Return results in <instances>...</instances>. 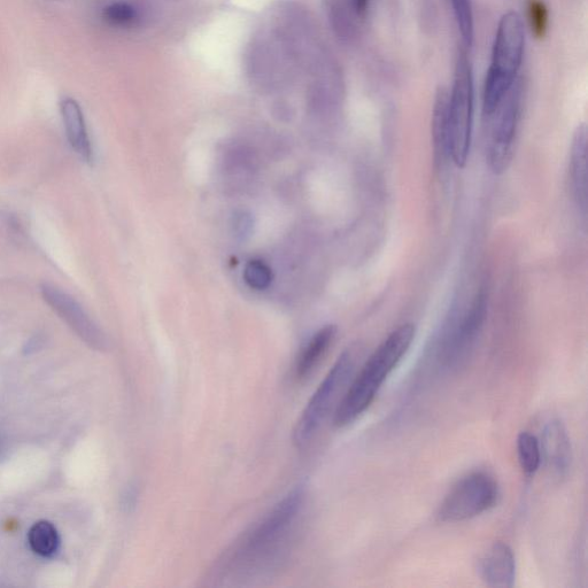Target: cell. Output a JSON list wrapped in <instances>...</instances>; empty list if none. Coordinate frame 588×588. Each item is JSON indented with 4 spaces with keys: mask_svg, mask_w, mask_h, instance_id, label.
I'll return each mask as SVG.
<instances>
[{
    "mask_svg": "<svg viewBox=\"0 0 588 588\" xmlns=\"http://www.w3.org/2000/svg\"><path fill=\"white\" fill-rule=\"evenodd\" d=\"M305 500L304 486L286 495L272 512L224 554L216 572L239 580L273 574L288 556Z\"/></svg>",
    "mask_w": 588,
    "mask_h": 588,
    "instance_id": "cell-1",
    "label": "cell"
},
{
    "mask_svg": "<svg viewBox=\"0 0 588 588\" xmlns=\"http://www.w3.org/2000/svg\"><path fill=\"white\" fill-rule=\"evenodd\" d=\"M525 49V32L522 18L508 12L501 18L495 34L491 64L487 71L483 110L490 116L516 84Z\"/></svg>",
    "mask_w": 588,
    "mask_h": 588,
    "instance_id": "cell-3",
    "label": "cell"
},
{
    "mask_svg": "<svg viewBox=\"0 0 588 588\" xmlns=\"http://www.w3.org/2000/svg\"><path fill=\"white\" fill-rule=\"evenodd\" d=\"M3 450V444H2V440H0V453H2Z\"/></svg>",
    "mask_w": 588,
    "mask_h": 588,
    "instance_id": "cell-22",
    "label": "cell"
},
{
    "mask_svg": "<svg viewBox=\"0 0 588 588\" xmlns=\"http://www.w3.org/2000/svg\"><path fill=\"white\" fill-rule=\"evenodd\" d=\"M570 183L572 195L584 212L587 210V129L579 126L572 139L570 154Z\"/></svg>",
    "mask_w": 588,
    "mask_h": 588,
    "instance_id": "cell-11",
    "label": "cell"
},
{
    "mask_svg": "<svg viewBox=\"0 0 588 588\" xmlns=\"http://www.w3.org/2000/svg\"><path fill=\"white\" fill-rule=\"evenodd\" d=\"M522 108V90L515 84L495 111L487 116L490 121L487 160L494 174L505 173L514 156L518 125Z\"/></svg>",
    "mask_w": 588,
    "mask_h": 588,
    "instance_id": "cell-7",
    "label": "cell"
},
{
    "mask_svg": "<svg viewBox=\"0 0 588 588\" xmlns=\"http://www.w3.org/2000/svg\"><path fill=\"white\" fill-rule=\"evenodd\" d=\"M517 458L523 473L535 475L543 462L541 458L540 441L530 432H521L517 437Z\"/></svg>",
    "mask_w": 588,
    "mask_h": 588,
    "instance_id": "cell-16",
    "label": "cell"
},
{
    "mask_svg": "<svg viewBox=\"0 0 588 588\" xmlns=\"http://www.w3.org/2000/svg\"><path fill=\"white\" fill-rule=\"evenodd\" d=\"M42 296L61 319L65 320L77 334L94 345H103L104 339L83 307L69 294L51 284L42 285Z\"/></svg>",
    "mask_w": 588,
    "mask_h": 588,
    "instance_id": "cell-8",
    "label": "cell"
},
{
    "mask_svg": "<svg viewBox=\"0 0 588 588\" xmlns=\"http://www.w3.org/2000/svg\"><path fill=\"white\" fill-rule=\"evenodd\" d=\"M244 280L254 290H266L273 282V272L266 262L254 259L246 263Z\"/></svg>",
    "mask_w": 588,
    "mask_h": 588,
    "instance_id": "cell-18",
    "label": "cell"
},
{
    "mask_svg": "<svg viewBox=\"0 0 588 588\" xmlns=\"http://www.w3.org/2000/svg\"><path fill=\"white\" fill-rule=\"evenodd\" d=\"M336 335V326H326L317 331L309 340L296 363V376L298 379H306L312 375L315 368L320 365L324 355L329 351L332 343H334Z\"/></svg>",
    "mask_w": 588,
    "mask_h": 588,
    "instance_id": "cell-13",
    "label": "cell"
},
{
    "mask_svg": "<svg viewBox=\"0 0 588 588\" xmlns=\"http://www.w3.org/2000/svg\"><path fill=\"white\" fill-rule=\"evenodd\" d=\"M234 229L237 236L244 238L245 236L249 235L252 229V221L250 216L246 215L244 212L236 215Z\"/></svg>",
    "mask_w": 588,
    "mask_h": 588,
    "instance_id": "cell-21",
    "label": "cell"
},
{
    "mask_svg": "<svg viewBox=\"0 0 588 588\" xmlns=\"http://www.w3.org/2000/svg\"><path fill=\"white\" fill-rule=\"evenodd\" d=\"M451 3L463 44L470 46L474 40V15L470 0H451Z\"/></svg>",
    "mask_w": 588,
    "mask_h": 588,
    "instance_id": "cell-17",
    "label": "cell"
},
{
    "mask_svg": "<svg viewBox=\"0 0 588 588\" xmlns=\"http://www.w3.org/2000/svg\"><path fill=\"white\" fill-rule=\"evenodd\" d=\"M448 102H450V92L445 88H440L437 92L435 105L432 113V143L435 151L437 164H444L447 158H450L448 151Z\"/></svg>",
    "mask_w": 588,
    "mask_h": 588,
    "instance_id": "cell-14",
    "label": "cell"
},
{
    "mask_svg": "<svg viewBox=\"0 0 588 588\" xmlns=\"http://www.w3.org/2000/svg\"><path fill=\"white\" fill-rule=\"evenodd\" d=\"M478 575L487 586L510 588L515 584L516 560L507 544H493L478 561Z\"/></svg>",
    "mask_w": 588,
    "mask_h": 588,
    "instance_id": "cell-10",
    "label": "cell"
},
{
    "mask_svg": "<svg viewBox=\"0 0 588 588\" xmlns=\"http://www.w3.org/2000/svg\"><path fill=\"white\" fill-rule=\"evenodd\" d=\"M541 458L555 478L566 477L572 461L570 438L564 425L559 420L549 422L541 437Z\"/></svg>",
    "mask_w": 588,
    "mask_h": 588,
    "instance_id": "cell-9",
    "label": "cell"
},
{
    "mask_svg": "<svg viewBox=\"0 0 588 588\" xmlns=\"http://www.w3.org/2000/svg\"><path fill=\"white\" fill-rule=\"evenodd\" d=\"M60 108L69 144L84 161L91 162L94 152L79 103L73 98H65Z\"/></svg>",
    "mask_w": 588,
    "mask_h": 588,
    "instance_id": "cell-12",
    "label": "cell"
},
{
    "mask_svg": "<svg viewBox=\"0 0 588 588\" xmlns=\"http://www.w3.org/2000/svg\"><path fill=\"white\" fill-rule=\"evenodd\" d=\"M28 543L35 554L52 559L60 551L61 540L56 526L48 521H40L30 528Z\"/></svg>",
    "mask_w": 588,
    "mask_h": 588,
    "instance_id": "cell-15",
    "label": "cell"
},
{
    "mask_svg": "<svg viewBox=\"0 0 588 588\" xmlns=\"http://www.w3.org/2000/svg\"><path fill=\"white\" fill-rule=\"evenodd\" d=\"M358 353L354 348H348L335 362L326 377H324L319 389L315 391L308 401L303 414L293 431V443L298 448L306 446L320 429L324 420L334 406L338 394L351 378L355 366H357Z\"/></svg>",
    "mask_w": 588,
    "mask_h": 588,
    "instance_id": "cell-5",
    "label": "cell"
},
{
    "mask_svg": "<svg viewBox=\"0 0 588 588\" xmlns=\"http://www.w3.org/2000/svg\"><path fill=\"white\" fill-rule=\"evenodd\" d=\"M475 85L467 54L460 53L448 102V151L454 165L467 166L473 141Z\"/></svg>",
    "mask_w": 588,
    "mask_h": 588,
    "instance_id": "cell-4",
    "label": "cell"
},
{
    "mask_svg": "<svg viewBox=\"0 0 588 588\" xmlns=\"http://www.w3.org/2000/svg\"><path fill=\"white\" fill-rule=\"evenodd\" d=\"M499 486L486 473H473L461 479L448 492L438 510V520L456 523L471 520L497 505Z\"/></svg>",
    "mask_w": 588,
    "mask_h": 588,
    "instance_id": "cell-6",
    "label": "cell"
},
{
    "mask_svg": "<svg viewBox=\"0 0 588 588\" xmlns=\"http://www.w3.org/2000/svg\"><path fill=\"white\" fill-rule=\"evenodd\" d=\"M136 14L133 7L125 3H116L105 9V18L112 25L127 26L135 20Z\"/></svg>",
    "mask_w": 588,
    "mask_h": 588,
    "instance_id": "cell-20",
    "label": "cell"
},
{
    "mask_svg": "<svg viewBox=\"0 0 588 588\" xmlns=\"http://www.w3.org/2000/svg\"><path fill=\"white\" fill-rule=\"evenodd\" d=\"M528 21L533 36L544 38L547 35L549 11L543 0H529Z\"/></svg>",
    "mask_w": 588,
    "mask_h": 588,
    "instance_id": "cell-19",
    "label": "cell"
},
{
    "mask_svg": "<svg viewBox=\"0 0 588 588\" xmlns=\"http://www.w3.org/2000/svg\"><path fill=\"white\" fill-rule=\"evenodd\" d=\"M415 332L414 324H402L370 355L336 408L334 423L337 428L347 427L358 420L373 404L386 378L397 368L412 346Z\"/></svg>",
    "mask_w": 588,
    "mask_h": 588,
    "instance_id": "cell-2",
    "label": "cell"
}]
</instances>
